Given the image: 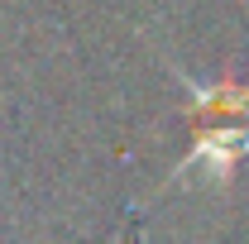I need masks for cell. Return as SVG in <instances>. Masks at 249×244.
Returning <instances> with one entry per match:
<instances>
[{
	"instance_id": "1",
	"label": "cell",
	"mask_w": 249,
	"mask_h": 244,
	"mask_svg": "<svg viewBox=\"0 0 249 244\" xmlns=\"http://www.w3.org/2000/svg\"><path fill=\"white\" fill-rule=\"evenodd\" d=\"M240 158H249V120H192V153L173 168V182L192 168H206L211 182L225 187Z\"/></svg>"
},
{
	"instance_id": "2",
	"label": "cell",
	"mask_w": 249,
	"mask_h": 244,
	"mask_svg": "<svg viewBox=\"0 0 249 244\" xmlns=\"http://www.w3.org/2000/svg\"><path fill=\"white\" fill-rule=\"evenodd\" d=\"M173 77L187 87V120H249V82L220 77V82H196L187 77L178 62H168Z\"/></svg>"
}]
</instances>
